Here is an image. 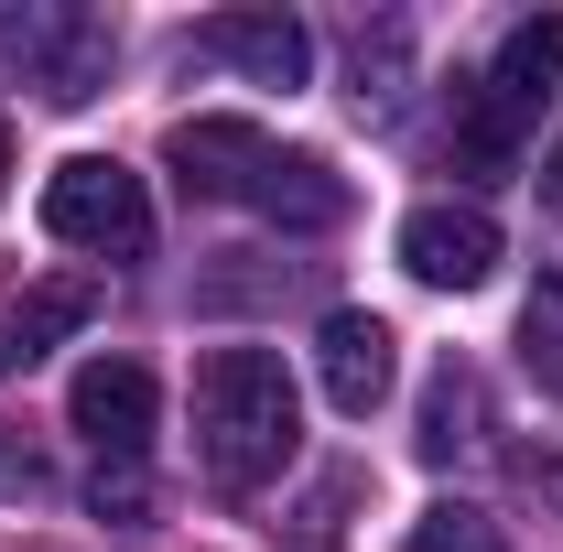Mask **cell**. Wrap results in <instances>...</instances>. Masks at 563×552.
<instances>
[{"label":"cell","mask_w":563,"mask_h":552,"mask_svg":"<svg viewBox=\"0 0 563 552\" xmlns=\"http://www.w3.org/2000/svg\"><path fill=\"white\" fill-rule=\"evenodd\" d=\"M87 314H98V281H87V272H55L44 292H22V303L0 314V379H11V368H33L55 336H76Z\"/></svg>","instance_id":"obj_10"},{"label":"cell","mask_w":563,"mask_h":552,"mask_svg":"<svg viewBox=\"0 0 563 552\" xmlns=\"http://www.w3.org/2000/svg\"><path fill=\"white\" fill-rule=\"evenodd\" d=\"M520 357H531V379H542V390H563V261L542 272L531 314H520Z\"/></svg>","instance_id":"obj_15"},{"label":"cell","mask_w":563,"mask_h":552,"mask_svg":"<svg viewBox=\"0 0 563 552\" xmlns=\"http://www.w3.org/2000/svg\"><path fill=\"white\" fill-rule=\"evenodd\" d=\"M0 174H11V120H0Z\"/></svg>","instance_id":"obj_20"},{"label":"cell","mask_w":563,"mask_h":552,"mask_svg":"<svg viewBox=\"0 0 563 552\" xmlns=\"http://www.w3.org/2000/svg\"><path fill=\"white\" fill-rule=\"evenodd\" d=\"M563 76V22H520L509 44H498L488 66V98H509V109H542V87Z\"/></svg>","instance_id":"obj_12"},{"label":"cell","mask_w":563,"mask_h":552,"mask_svg":"<svg viewBox=\"0 0 563 552\" xmlns=\"http://www.w3.org/2000/svg\"><path fill=\"white\" fill-rule=\"evenodd\" d=\"M401 552H509V542H498L488 509H466V498H433V509L412 520V542H401Z\"/></svg>","instance_id":"obj_14"},{"label":"cell","mask_w":563,"mask_h":552,"mask_svg":"<svg viewBox=\"0 0 563 552\" xmlns=\"http://www.w3.org/2000/svg\"><path fill=\"white\" fill-rule=\"evenodd\" d=\"M163 163L185 174V196H239L250 207V185L272 174V131L261 120H174Z\"/></svg>","instance_id":"obj_7"},{"label":"cell","mask_w":563,"mask_h":552,"mask_svg":"<svg viewBox=\"0 0 563 552\" xmlns=\"http://www.w3.org/2000/svg\"><path fill=\"white\" fill-rule=\"evenodd\" d=\"M520 477H531V487H542V498H553V509H563V466H542V455H531Z\"/></svg>","instance_id":"obj_19"},{"label":"cell","mask_w":563,"mask_h":552,"mask_svg":"<svg viewBox=\"0 0 563 552\" xmlns=\"http://www.w3.org/2000/svg\"><path fill=\"white\" fill-rule=\"evenodd\" d=\"M531 185H542V207L563 217V141H553V152H542V174H531Z\"/></svg>","instance_id":"obj_18"},{"label":"cell","mask_w":563,"mask_h":552,"mask_svg":"<svg viewBox=\"0 0 563 552\" xmlns=\"http://www.w3.org/2000/svg\"><path fill=\"white\" fill-rule=\"evenodd\" d=\"M520 131H531V109L477 98V109H466V131H455V174H466V185H498V174L520 163Z\"/></svg>","instance_id":"obj_13"},{"label":"cell","mask_w":563,"mask_h":552,"mask_svg":"<svg viewBox=\"0 0 563 552\" xmlns=\"http://www.w3.org/2000/svg\"><path fill=\"white\" fill-rule=\"evenodd\" d=\"M87 509H98V520H120V531H141V509H152V487H141V466H98V487H87Z\"/></svg>","instance_id":"obj_16"},{"label":"cell","mask_w":563,"mask_h":552,"mask_svg":"<svg viewBox=\"0 0 563 552\" xmlns=\"http://www.w3.org/2000/svg\"><path fill=\"white\" fill-rule=\"evenodd\" d=\"M390 325H379V314H325V325H314V368H325V401H336V412L347 422H368L379 412V401H390V379H401V357H390Z\"/></svg>","instance_id":"obj_6"},{"label":"cell","mask_w":563,"mask_h":552,"mask_svg":"<svg viewBox=\"0 0 563 552\" xmlns=\"http://www.w3.org/2000/svg\"><path fill=\"white\" fill-rule=\"evenodd\" d=\"M0 55L33 76L55 109H87L109 87V22L98 11H11L0 22Z\"/></svg>","instance_id":"obj_3"},{"label":"cell","mask_w":563,"mask_h":552,"mask_svg":"<svg viewBox=\"0 0 563 552\" xmlns=\"http://www.w3.org/2000/svg\"><path fill=\"white\" fill-rule=\"evenodd\" d=\"M477 433H488V390H477V368H466V357H444V368H433V390H422V455H433V466H455Z\"/></svg>","instance_id":"obj_11"},{"label":"cell","mask_w":563,"mask_h":552,"mask_svg":"<svg viewBox=\"0 0 563 552\" xmlns=\"http://www.w3.org/2000/svg\"><path fill=\"white\" fill-rule=\"evenodd\" d=\"M250 207L272 217V228H347V174L325 163V152H272V174L250 185Z\"/></svg>","instance_id":"obj_9"},{"label":"cell","mask_w":563,"mask_h":552,"mask_svg":"<svg viewBox=\"0 0 563 552\" xmlns=\"http://www.w3.org/2000/svg\"><path fill=\"white\" fill-rule=\"evenodd\" d=\"M66 412H76V433L98 444V466H141L163 390H152V368H141V357H87V368L66 379Z\"/></svg>","instance_id":"obj_4"},{"label":"cell","mask_w":563,"mask_h":552,"mask_svg":"<svg viewBox=\"0 0 563 552\" xmlns=\"http://www.w3.org/2000/svg\"><path fill=\"white\" fill-rule=\"evenodd\" d=\"M292 444H303L292 368H282L272 346H217L207 368H196V455H207V477L228 498H250V487H272L292 466Z\"/></svg>","instance_id":"obj_1"},{"label":"cell","mask_w":563,"mask_h":552,"mask_svg":"<svg viewBox=\"0 0 563 552\" xmlns=\"http://www.w3.org/2000/svg\"><path fill=\"white\" fill-rule=\"evenodd\" d=\"M357 498V477H325L314 498H303V531H292V552H336V509Z\"/></svg>","instance_id":"obj_17"},{"label":"cell","mask_w":563,"mask_h":552,"mask_svg":"<svg viewBox=\"0 0 563 552\" xmlns=\"http://www.w3.org/2000/svg\"><path fill=\"white\" fill-rule=\"evenodd\" d=\"M44 228H55L66 250H98V261H141V250H152V196H141L131 163L76 152V163L44 174Z\"/></svg>","instance_id":"obj_2"},{"label":"cell","mask_w":563,"mask_h":552,"mask_svg":"<svg viewBox=\"0 0 563 552\" xmlns=\"http://www.w3.org/2000/svg\"><path fill=\"white\" fill-rule=\"evenodd\" d=\"M196 55L239 66L250 87H303L314 76V33L292 11H217V22H196Z\"/></svg>","instance_id":"obj_8"},{"label":"cell","mask_w":563,"mask_h":552,"mask_svg":"<svg viewBox=\"0 0 563 552\" xmlns=\"http://www.w3.org/2000/svg\"><path fill=\"white\" fill-rule=\"evenodd\" d=\"M401 272L433 281V292H477L498 272V217L488 207H455V196H433V207L401 217Z\"/></svg>","instance_id":"obj_5"}]
</instances>
